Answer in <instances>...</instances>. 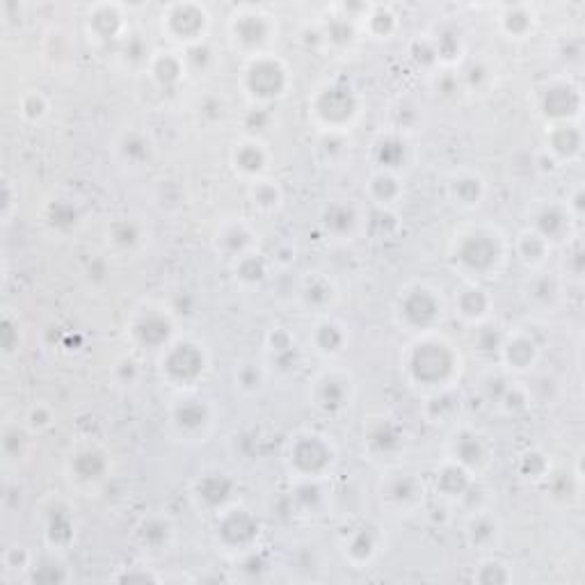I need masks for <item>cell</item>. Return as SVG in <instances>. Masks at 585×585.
<instances>
[{
	"instance_id": "obj_1",
	"label": "cell",
	"mask_w": 585,
	"mask_h": 585,
	"mask_svg": "<svg viewBox=\"0 0 585 585\" xmlns=\"http://www.w3.org/2000/svg\"><path fill=\"white\" fill-rule=\"evenodd\" d=\"M510 254V240L496 224H467L453 234L448 259L464 282L483 284L501 275Z\"/></svg>"
},
{
	"instance_id": "obj_2",
	"label": "cell",
	"mask_w": 585,
	"mask_h": 585,
	"mask_svg": "<svg viewBox=\"0 0 585 585\" xmlns=\"http://www.w3.org/2000/svg\"><path fill=\"white\" fill-rule=\"evenodd\" d=\"M400 368L412 387L426 389L432 394V391L453 389L455 382L460 380L464 362L453 343L435 330L414 334L410 346L400 357Z\"/></svg>"
},
{
	"instance_id": "obj_3",
	"label": "cell",
	"mask_w": 585,
	"mask_h": 585,
	"mask_svg": "<svg viewBox=\"0 0 585 585\" xmlns=\"http://www.w3.org/2000/svg\"><path fill=\"white\" fill-rule=\"evenodd\" d=\"M211 357L204 343L195 339H172L158 352V375L172 389L190 391L206 378Z\"/></svg>"
},
{
	"instance_id": "obj_4",
	"label": "cell",
	"mask_w": 585,
	"mask_h": 585,
	"mask_svg": "<svg viewBox=\"0 0 585 585\" xmlns=\"http://www.w3.org/2000/svg\"><path fill=\"white\" fill-rule=\"evenodd\" d=\"M339 453L332 437L318 430H302L291 437L286 451V464L298 480H323L334 471Z\"/></svg>"
},
{
	"instance_id": "obj_5",
	"label": "cell",
	"mask_w": 585,
	"mask_h": 585,
	"mask_svg": "<svg viewBox=\"0 0 585 585\" xmlns=\"http://www.w3.org/2000/svg\"><path fill=\"white\" fill-rule=\"evenodd\" d=\"M240 87L254 106H268L288 92L291 71L277 55H254V58H247L243 71H240Z\"/></svg>"
},
{
	"instance_id": "obj_6",
	"label": "cell",
	"mask_w": 585,
	"mask_h": 585,
	"mask_svg": "<svg viewBox=\"0 0 585 585\" xmlns=\"http://www.w3.org/2000/svg\"><path fill=\"white\" fill-rule=\"evenodd\" d=\"M444 311L446 304L437 288L428 284H412L398 295L394 314L398 325L405 332L423 334L437 330V325L444 318Z\"/></svg>"
},
{
	"instance_id": "obj_7",
	"label": "cell",
	"mask_w": 585,
	"mask_h": 585,
	"mask_svg": "<svg viewBox=\"0 0 585 585\" xmlns=\"http://www.w3.org/2000/svg\"><path fill=\"white\" fill-rule=\"evenodd\" d=\"M229 39L245 58L268 53V46L277 39L275 16L259 7H240L229 19Z\"/></svg>"
},
{
	"instance_id": "obj_8",
	"label": "cell",
	"mask_w": 585,
	"mask_h": 585,
	"mask_svg": "<svg viewBox=\"0 0 585 585\" xmlns=\"http://www.w3.org/2000/svg\"><path fill=\"white\" fill-rule=\"evenodd\" d=\"M309 112L325 133H346V128L359 115V99L352 87L332 83L314 94V101H309Z\"/></svg>"
},
{
	"instance_id": "obj_9",
	"label": "cell",
	"mask_w": 585,
	"mask_h": 585,
	"mask_svg": "<svg viewBox=\"0 0 585 585\" xmlns=\"http://www.w3.org/2000/svg\"><path fill=\"white\" fill-rule=\"evenodd\" d=\"M215 519H218L215 522V538H218L224 549L240 556L254 551L261 535V524L250 510L234 503V506L218 512Z\"/></svg>"
},
{
	"instance_id": "obj_10",
	"label": "cell",
	"mask_w": 585,
	"mask_h": 585,
	"mask_svg": "<svg viewBox=\"0 0 585 585\" xmlns=\"http://www.w3.org/2000/svg\"><path fill=\"white\" fill-rule=\"evenodd\" d=\"M311 405L325 416H341L352 407L355 400V380L341 368H325L311 382Z\"/></svg>"
},
{
	"instance_id": "obj_11",
	"label": "cell",
	"mask_w": 585,
	"mask_h": 585,
	"mask_svg": "<svg viewBox=\"0 0 585 585\" xmlns=\"http://www.w3.org/2000/svg\"><path fill=\"white\" fill-rule=\"evenodd\" d=\"M163 32L167 39L183 48H190L195 44L206 42V32L211 26V16H208L204 5L197 3H176L170 5L163 12Z\"/></svg>"
},
{
	"instance_id": "obj_12",
	"label": "cell",
	"mask_w": 585,
	"mask_h": 585,
	"mask_svg": "<svg viewBox=\"0 0 585 585\" xmlns=\"http://www.w3.org/2000/svg\"><path fill=\"white\" fill-rule=\"evenodd\" d=\"M126 332L131 336L133 346L160 352L172 341L174 325L165 309L154 307V304H144V307L135 309L131 323L126 325Z\"/></svg>"
},
{
	"instance_id": "obj_13",
	"label": "cell",
	"mask_w": 585,
	"mask_h": 585,
	"mask_svg": "<svg viewBox=\"0 0 585 585\" xmlns=\"http://www.w3.org/2000/svg\"><path fill=\"white\" fill-rule=\"evenodd\" d=\"M213 407L204 398L183 396L170 407L172 430L188 442H204L213 428Z\"/></svg>"
},
{
	"instance_id": "obj_14",
	"label": "cell",
	"mask_w": 585,
	"mask_h": 585,
	"mask_svg": "<svg viewBox=\"0 0 585 585\" xmlns=\"http://www.w3.org/2000/svg\"><path fill=\"white\" fill-rule=\"evenodd\" d=\"M380 499L382 506L394 510L396 515H414L416 510L423 508L426 487H423V480L410 471H391L387 478H382Z\"/></svg>"
},
{
	"instance_id": "obj_15",
	"label": "cell",
	"mask_w": 585,
	"mask_h": 585,
	"mask_svg": "<svg viewBox=\"0 0 585 585\" xmlns=\"http://www.w3.org/2000/svg\"><path fill=\"white\" fill-rule=\"evenodd\" d=\"M540 343L535 336L524 330V327H515L512 332L503 334L501 348H499V364L510 375H522L533 371L535 364L540 362Z\"/></svg>"
},
{
	"instance_id": "obj_16",
	"label": "cell",
	"mask_w": 585,
	"mask_h": 585,
	"mask_svg": "<svg viewBox=\"0 0 585 585\" xmlns=\"http://www.w3.org/2000/svg\"><path fill=\"white\" fill-rule=\"evenodd\" d=\"M524 300L540 314H556L565 302V279L544 268L533 270L524 284Z\"/></svg>"
},
{
	"instance_id": "obj_17",
	"label": "cell",
	"mask_w": 585,
	"mask_h": 585,
	"mask_svg": "<svg viewBox=\"0 0 585 585\" xmlns=\"http://www.w3.org/2000/svg\"><path fill=\"white\" fill-rule=\"evenodd\" d=\"M236 480L224 471H206L192 485V499L199 508L218 515L224 508L234 506Z\"/></svg>"
},
{
	"instance_id": "obj_18",
	"label": "cell",
	"mask_w": 585,
	"mask_h": 585,
	"mask_svg": "<svg viewBox=\"0 0 585 585\" xmlns=\"http://www.w3.org/2000/svg\"><path fill=\"white\" fill-rule=\"evenodd\" d=\"M364 446L375 460L396 458L405 448V430L389 416H373L364 426Z\"/></svg>"
},
{
	"instance_id": "obj_19",
	"label": "cell",
	"mask_w": 585,
	"mask_h": 585,
	"mask_svg": "<svg viewBox=\"0 0 585 585\" xmlns=\"http://www.w3.org/2000/svg\"><path fill=\"white\" fill-rule=\"evenodd\" d=\"M572 213L567 211L565 204L560 202H542L535 206L531 229L538 231L542 238H547L551 245L567 243L572 238V227H574Z\"/></svg>"
},
{
	"instance_id": "obj_20",
	"label": "cell",
	"mask_w": 585,
	"mask_h": 585,
	"mask_svg": "<svg viewBox=\"0 0 585 585\" xmlns=\"http://www.w3.org/2000/svg\"><path fill=\"white\" fill-rule=\"evenodd\" d=\"M542 115L551 124L572 122L581 112V92L570 83H551L547 90L540 92Z\"/></svg>"
},
{
	"instance_id": "obj_21",
	"label": "cell",
	"mask_w": 585,
	"mask_h": 585,
	"mask_svg": "<svg viewBox=\"0 0 585 585\" xmlns=\"http://www.w3.org/2000/svg\"><path fill=\"white\" fill-rule=\"evenodd\" d=\"M455 462H460L462 467H467L471 474H478L480 469H485L492 460V448L483 432L474 428H460L451 439V455Z\"/></svg>"
},
{
	"instance_id": "obj_22",
	"label": "cell",
	"mask_w": 585,
	"mask_h": 585,
	"mask_svg": "<svg viewBox=\"0 0 585 585\" xmlns=\"http://www.w3.org/2000/svg\"><path fill=\"white\" fill-rule=\"evenodd\" d=\"M341 547H343V556H346L348 563L355 565L357 570H362V567L371 565L375 556L380 554V549H382L380 526L364 522L355 528H350V533H346Z\"/></svg>"
},
{
	"instance_id": "obj_23",
	"label": "cell",
	"mask_w": 585,
	"mask_h": 585,
	"mask_svg": "<svg viewBox=\"0 0 585 585\" xmlns=\"http://www.w3.org/2000/svg\"><path fill=\"white\" fill-rule=\"evenodd\" d=\"M453 309H455V316H460L462 323L476 327L490 320L494 300L483 284L464 282L460 291H455Z\"/></svg>"
},
{
	"instance_id": "obj_24",
	"label": "cell",
	"mask_w": 585,
	"mask_h": 585,
	"mask_svg": "<svg viewBox=\"0 0 585 585\" xmlns=\"http://www.w3.org/2000/svg\"><path fill=\"white\" fill-rule=\"evenodd\" d=\"M446 195L458 208L471 211V208H478L483 204V199L487 195V183L478 170L462 167V170H455L448 176Z\"/></svg>"
},
{
	"instance_id": "obj_25",
	"label": "cell",
	"mask_w": 585,
	"mask_h": 585,
	"mask_svg": "<svg viewBox=\"0 0 585 585\" xmlns=\"http://www.w3.org/2000/svg\"><path fill=\"white\" fill-rule=\"evenodd\" d=\"M270 163V151L261 140H256L254 135H247L245 140H238L231 149V165H234L236 174L243 176L247 181L263 179V174L268 170Z\"/></svg>"
},
{
	"instance_id": "obj_26",
	"label": "cell",
	"mask_w": 585,
	"mask_h": 585,
	"mask_svg": "<svg viewBox=\"0 0 585 585\" xmlns=\"http://www.w3.org/2000/svg\"><path fill=\"white\" fill-rule=\"evenodd\" d=\"M464 535H467L469 547L478 554H494L503 540V526L499 517L492 515L490 510H474L467 528H464Z\"/></svg>"
},
{
	"instance_id": "obj_27",
	"label": "cell",
	"mask_w": 585,
	"mask_h": 585,
	"mask_svg": "<svg viewBox=\"0 0 585 585\" xmlns=\"http://www.w3.org/2000/svg\"><path fill=\"white\" fill-rule=\"evenodd\" d=\"M474 485V474L453 458H446L435 471V490L446 501H462Z\"/></svg>"
},
{
	"instance_id": "obj_28",
	"label": "cell",
	"mask_w": 585,
	"mask_h": 585,
	"mask_svg": "<svg viewBox=\"0 0 585 585\" xmlns=\"http://www.w3.org/2000/svg\"><path fill=\"white\" fill-rule=\"evenodd\" d=\"M309 341L320 357L334 359V357H339V355H343V352H346L348 343H350V332H348V327L341 323V320L323 316L314 325V330H311Z\"/></svg>"
},
{
	"instance_id": "obj_29",
	"label": "cell",
	"mask_w": 585,
	"mask_h": 585,
	"mask_svg": "<svg viewBox=\"0 0 585 585\" xmlns=\"http://www.w3.org/2000/svg\"><path fill=\"white\" fill-rule=\"evenodd\" d=\"M147 74L160 90H172V87L183 83V78L188 76V64L183 53L179 51H158L151 55Z\"/></svg>"
},
{
	"instance_id": "obj_30",
	"label": "cell",
	"mask_w": 585,
	"mask_h": 585,
	"mask_svg": "<svg viewBox=\"0 0 585 585\" xmlns=\"http://www.w3.org/2000/svg\"><path fill=\"white\" fill-rule=\"evenodd\" d=\"M583 147V133L579 124L563 122V124H551L547 131V154L551 158L560 160H572L581 154Z\"/></svg>"
},
{
	"instance_id": "obj_31",
	"label": "cell",
	"mask_w": 585,
	"mask_h": 585,
	"mask_svg": "<svg viewBox=\"0 0 585 585\" xmlns=\"http://www.w3.org/2000/svg\"><path fill=\"white\" fill-rule=\"evenodd\" d=\"M359 220L362 218H359L357 208L346 202L327 204L323 215H320V224H323L325 234L334 240H350L355 236Z\"/></svg>"
},
{
	"instance_id": "obj_32",
	"label": "cell",
	"mask_w": 585,
	"mask_h": 585,
	"mask_svg": "<svg viewBox=\"0 0 585 585\" xmlns=\"http://www.w3.org/2000/svg\"><path fill=\"white\" fill-rule=\"evenodd\" d=\"M69 469L78 483L96 485L108 474V455L96 446L80 448L76 455H71Z\"/></svg>"
},
{
	"instance_id": "obj_33",
	"label": "cell",
	"mask_w": 585,
	"mask_h": 585,
	"mask_svg": "<svg viewBox=\"0 0 585 585\" xmlns=\"http://www.w3.org/2000/svg\"><path fill=\"white\" fill-rule=\"evenodd\" d=\"M510 245L517 259L531 270L544 268V263H547L551 256V250H554V245H551L547 238H542L538 231H533L531 227L519 231L515 243H510Z\"/></svg>"
},
{
	"instance_id": "obj_34",
	"label": "cell",
	"mask_w": 585,
	"mask_h": 585,
	"mask_svg": "<svg viewBox=\"0 0 585 585\" xmlns=\"http://www.w3.org/2000/svg\"><path fill=\"white\" fill-rule=\"evenodd\" d=\"M336 286L332 279H327L323 275H309L304 279L300 286V304L307 311H314V314H327V309H332V304L336 302Z\"/></svg>"
},
{
	"instance_id": "obj_35",
	"label": "cell",
	"mask_w": 585,
	"mask_h": 585,
	"mask_svg": "<svg viewBox=\"0 0 585 585\" xmlns=\"http://www.w3.org/2000/svg\"><path fill=\"white\" fill-rule=\"evenodd\" d=\"M403 192V181L398 179L396 172L375 170L366 181V195L371 199V204H375V208H396Z\"/></svg>"
},
{
	"instance_id": "obj_36",
	"label": "cell",
	"mask_w": 585,
	"mask_h": 585,
	"mask_svg": "<svg viewBox=\"0 0 585 585\" xmlns=\"http://www.w3.org/2000/svg\"><path fill=\"white\" fill-rule=\"evenodd\" d=\"M254 231L247 227L245 222H227L224 227L215 234V247L222 252L227 259L236 261L238 256L247 252H254Z\"/></svg>"
},
{
	"instance_id": "obj_37",
	"label": "cell",
	"mask_w": 585,
	"mask_h": 585,
	"mask_svg": "<svg viewBox=\"0 0 585 585\" xmlns=\"http://www.w3.org/2000/svg\"><path fill=\"white\" fill-rule=\"evenodd\" d=\"M74 519L69 517L67 510L53 508L48 512L46 524H44V538L51 551H64L74 542Z\"/></svg>"
},
{
	"instance_id": "obj_38",
	"label": "cell",
	"mask_w": 585,
	"mask_h": 585,
	"mask_svg": "<svg viewBox=\"0 0 585 585\" xmlns=\"http://www.w3.org/2000/svg\"><path fill=\"white\" fill-rule=\"evenodd\" d=\"M234 384L243 396L261 394L268 384V368L256 359H243L234 368Z\"/></svg>"
},
{
	"instance_id": "obj_39",
	"label": "cell",
	"mask_w": 585,
	"mask_h": 585,
	"mask_svg": "<svg viewBox=\"0 0 585 585\" xmlns=\"http://www.w3.org/2000/svg\"><path fill=\"white\" fill-rule=\"evenodd\" d=\"M231 270H234L236 282L243 286H261L268 279V261L256 250L231 261Z\"/></svg>"
},
{
	"instance_id": "obj_40",
	"label": "cell",
	"mask_w": 585,
	"mask_h": 585,
	"mask_svg": "<svg viewBox=\"0 0 585 585\" xmlns=\"http://www.w3.org/2000/svg\"><path fill=\"white\" fill-rule=\"evenodd\" d=\"M250 204L261 213H275L284 204V190L272 179H256L250 183Z\"/></svg>"
},
{
	"instance_id": "obj_41",
	"label": "cell",
	"mask_w": 585,
	"mask_h": 585,
	"mask_svg": "<svg viewBox=\"0 0 585 585\" xmlns=\"http://www.w3.org/2000/svg\"><path fill=\"white\" fill-rule=\"evenodd\" d=\"M460 410V396L455 394V389H442L432 391L430 398L426 400V416L430 423H446L451 421Z\"/></svg>"
},
{
	"instance_id": "obj_42",
	"label": "cell",
	"mask_w": 585,
	"mask_h": 585,
	"mask_svg": "<svg viewBox=\"0 0 585 585\" xmlns=\"http://www.w3.org/2000/svg\"><path fill=\"white\" fill-rule=\"evenodd\" d=\"M535 26V14L528 10L526 5L506 7L501 16V30L506 32L510 39H524Z\"/></svg>"
},
{
	"instance_id": "obj_43",
	"label": "cell",
	"mask_w": 585,
	"mask_h": 585,
	"mask_svg": "<svg viewBox=\"0 0 585 585\" xmlns=\"http://www.w3.org/2000/svg\"><path fill=\"white\" fill-rule=\"evenodd\" d=\"M138 538L142 542V547H149L151 551H163V547L170 544L172 524L167 522V519H160V517L144 519L138 528Z\"/></svg>"
},
{
	"instance_id": "obj_44",
	"label": "cell",
	"mask_w": 585,
	"mask_h": 585,
	"mask_svg": "<svg viewBox=\"0 0 585 585\" xmlns=\"http://www.w3.org/2000/svg\"><path fill=\"white\" fill-rule=\"evenodd\" d=\"M117 149H119V156L124 158V163H131L133 167H140L144 163H149V158H151V144L138 131H131V133L122 135V140H119Z\"/></svg>"
},
{
	"instance_id": "obj_45",
	"label": "cell",
	"mask_w": 585,
	"mask_h": 585,
	"mask_svg": "<svg viewBox=\"0 0 585 585\" xmlns=\"http://www.w3.org/2000/svg\"><path fill=\"white\" fill-rule=\"evenodd\" d=\"M474 581L492 585V583H510L512 581V567L508 563H503L501 558L487 556L478 563L476 572H474Z\"/></svg>"
},
{
	"instance_id": "obj_46",
	"label": "cell",
	"mask_w": 585,
	"mask_h": 585,
	"mask_svg": "<svg viewBox=\"0 0 585 585\" xmlns=\"http://www.w3.org/2000/svg\"><path fill=\"white\" fill-rule=\"evenodd\" d=\"M476 334H474V348L480 352V355H487V357H499V348H501V341H503V334L499 325H492L490 320L487 323H480L474 327Z\"/></svg>"
},
{
	"instance_id": "obj_47",
	"label": "cell",
	"mask_w": 585,
	"mask_h": 585,
	"mask_svg": "<svg viewBox=\"0 0 585 585\" xmlns=\"http://www.w3.org/2000/svg\"><path fill=\"white\" fill-rule=\"evenodd\" d=\"M110 240L117 250H133V247L140 245L142 240V231L140 224L133 220H117L110 227Z\"/></svg>"
},
{
	"instance_id": "obj_48",
	"label": "cell",
	"mask_w": 585,
	"mask_h": 585,
	"mask_svg": "<svg viewBox=\"0 0 585 585\" xmlns=\"http://www.w3.org/2000/svg\"><path fill=\"white\" fill-rule=\"evenodd\" d=\"M19 112L26 122H39L48 115V99L39 90H28L21 96Z\"/></svg>"
},
{
	"instance_id": "obj_49",
	"label": "cell",
	"mask_w": 585,
	"mask_h": 585,
	"mask_svg": "<svg viewBox=\"0 0 585 585\" xmlns=\"http://www.w3.org/2000/svg\"><path fill=\"white\" fill-rule=\"evenodd\" d=\"M519 474L526 480H544L549 476V460L540 451H528L519 458Z\"/></svg>"
},
{
	"instance_id": "obj_50",
	"label": "cell",
	"mask_w": 585,
	"mask_h": 585,
	"mask_svg": "<svg viewBox=\"0 0 585 585\" xmlns=\"http://www.w3.org/2000/svg\"><path fill=\"white\" fill-rule=\"evenodd\" d=\"M53 421H55V414H53L51 407L44 405V403H37V405H32L26 414V430L39 435V432L51 428Z\"/></svg>"
},
{
	"instance_id": "obj_51",
	"label": "cell",
	"mask_w": 585,
	"mask_h": 585,
	"mask_svg": "<svg viewBox=\"0 0 585 585\" xmlns=\"http://www.w3.org/2000/svg\"><path fill=\"white\" fill-rule=\"evenodd\" d=\"M35 560H32V554L26 547H19V544H14L5 551L3 556V565H5V572H30V567Z\"/></svg>"
},
{
	"instance_id": "obj_52",
	"label": "cell",
	"mask_w": 585,
	"mask_h": 585,
	"mask_svg": "<svg viewBox=\"0 0 585 585\" xmlns=\"http://www.w3.org/2000/svg\"><path fill=\"white\" fill-rule=\"evenodd\" d=\"M268 122H270L268 106H254L250 112H247L245 128L250 133H261V131H266V128H268Z\"/></svg>"
},
{
	"instance_id": "obj_53",
	"label": "cell",
	"mask_w": 585,
	"mask_h": 585,
	"mask_svg": "<svg viewBox=\"0 0 585 585\" xmlns=\"http://www.w3.org/2000/svg\"><path fill=\"white\" fill-rule=\"evenodd\" d=\"M224 110H227V106L220 99H213V96L199 103V115L208 119V122H218V119L224 117Z\"/></svg>"
},
{
	"instance_id": "obj_54",
	"label": "cell",
	"mask_w": 585,
	"mask_h": 585,
	"mask_svg": "<svg viewBox=\"0 0 585 585\" xmlns=\"http://www.w3.org/2000/svg\"><path fill=\"white\" fill-rule=\"evenodd\" d=\"M115 581H122V583H133V581H160V576L149 572L147 567H128V572L122 576H115Z\"/></svg>"
},
{
	"instance_id": "obj_55",
	"label": "cell",
	"mask_w": 585,
	"mask_h": 585,
	"mask_svg": "<svg viewBox=\"0 0 585 585\" xmlns=\"http://www.w3.org/2000/svg\"><path fill=\"white\" fill-rule=\"evenodd\" d=\"M3 222L10 224L12 222V215H14V188H12V181H5L3 186Z\"/></svg>"
}]
</instances>
